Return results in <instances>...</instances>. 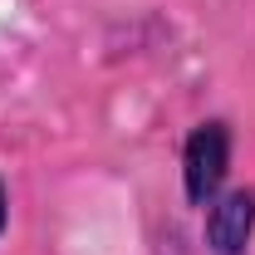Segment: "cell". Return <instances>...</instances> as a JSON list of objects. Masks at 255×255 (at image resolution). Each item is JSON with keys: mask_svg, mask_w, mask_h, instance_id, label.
Here are the masks:
<instances>
[{"mask_svg": "<svg viewBox=\"0 0 255 255\" xmlns=\"http://www.w3.org/2000/svg\"><path fill=\"white\" fill-rule=\"evenodd\" d=\"M5 231H10V187L0 177V241H5Z\"/></svg>", "mask_w": 255, "mask_h": 255, "instance_id": "3", "label": "cell"}, {"mask_svg": "<svg viewBox=\"0 0 255 255\" xmlns=\"http://www.w3.org/2000/svg\"><path fill=\"white\" fill-rule=\"evenodd\" d=\"M236 167V128L231 118H201L182 137V196L191 211H206L226 187Z\"/></svg>", "mask_w": 255, "mask_h": 255, "instance_id": "1", "label": "cell"}, {"mask_svg": "<svg viewBox=\"0 0 255 255\" xmlns=\"http://www.w3.org/2000/svg\"><path fill=\"white\" fill-rule=\"evenodd\" d=\"M206 255H251L255 246V187H226L201 211Z\"/></svg>", "mask_w": 255, "mask_h": 255, "instance_id": "2", "label": "cell"}]
</instances>
